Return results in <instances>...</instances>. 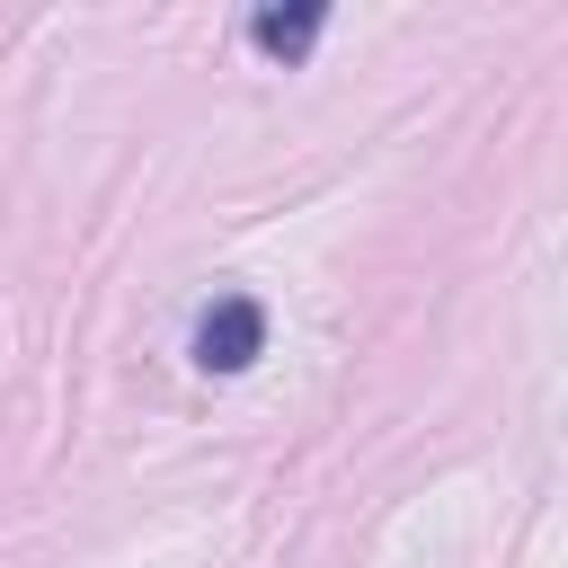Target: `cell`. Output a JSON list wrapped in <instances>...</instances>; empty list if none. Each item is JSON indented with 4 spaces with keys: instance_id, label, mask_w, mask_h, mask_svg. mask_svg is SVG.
Here are the masks:
<instances>
[{
    "instance_id": "1",
    "label": "cell",
    "mask_w": 568,
    "mask_h": 568,
    "mask_svg": "<svg viewBox=\"0 0 568 568\" xmlns=\"http://www.w3.org/2000/svg\"><path fill=\"white\" fill-rule=\"evenodd\" d=\"M257 355H266V302L213 293V302L195 311V364H204V373H248Z\"/></svg>"
},
{
    "instance_id": "2",
    "label": "cell",
    "mask_w": 568,
    "mask_h": 568,
    "mask_svg": "<svg viewBox=\"0 0 568 568\" xmlns=\"http://www.w3.org/2000/svg\"><path fill=\"white\" fill-rule=\"evenodd\" d=\"M328 27V9L320 0H302V9H257L248 18V44L257 53H275V62H293V53H311V36Z\"/></svg>"
}]
</instances>
